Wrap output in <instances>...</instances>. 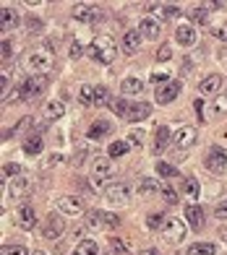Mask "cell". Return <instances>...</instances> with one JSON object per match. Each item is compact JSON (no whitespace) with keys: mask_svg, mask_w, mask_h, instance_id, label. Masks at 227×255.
<instances>
[{"mask_svg":"<svg viewBox=\"0 0 227 255\" xmlns=\"http://www.w3.org/2000/svg\"><path fill=\"white\" fill-rule=\"evenodd\" d=\"M73 255H99V245H97L94 240H81L76 245Z\"/></svg>","mask_w":227,"mask_h":255,"instance_id":"30","label":"cell"},{"mask_svg":"<svg viewBox=\"0 0 227 255\" xmlns=\"http://www.w3.org/2000/svg\"><path fill=\"white\" fill-rule=\"evenodd\" d=\"M141 89H144V81L136 78V76H128V78H123V84H120V94L123 97H133V94H139Z\"/></svg>","mask_w":227,"mask_h":255,"instance_id":"24","label":"cell"},{"mask_svg":"<svg viewBox=\"0 0 227 255\" xmlns=\"http://www.w3.org/2000/svg\"><path fill=\"white\" fill-rule=\"evenodd\" d=\"M183 193L188 195V198H199V195H201L199 180H196V177H186V180H183Z\"/></svg>","mask_w":227,"mask_h":255,"instance_id":"31","label":"cell"},{"mask_svg":"<svg viewBox=\"0 0 227 255\" xmlns=\"http://www.w3.org/2000/svg\"><path fill=\"white\" fill-rule=\"evenodd\" d=\"M42 148H44V141H42V135H29L26 141H24V154L26 156H39L42 154Z\"/></svg>","mask_w":227,"mask_h":255,"instance_id":"25","label":"cell"},{"mask_svg":"<svg viewBox=\"0 0 227 255\" xmlns=\"http://www.w3.org/2000/svg\"><path fill=\"white\" fill-rule=\"evenodd\" d=\"M102 224H105V227H118L120 219L115 214H110V211H102Z\"/></svg>","mask_w":227,"mask_h":255,"instance_id":"45","label":"cell"},{"mask_svg":"<svg viewBox=\"0 0 227 255\" xmlns=\"http://www.w3.org/2000/svg\"><path fill=\"white\" fill-rule=\"evenodd\" d=\"M170 57H173V47H170V44H162L160 52H157V60H160V63H167Z\"/></svg>","mask_w":227,"mask_h":255,"instance_id":"47","label":"cell"},{"mask_svg":"<svg viewBox=\"0 0 227 255\" xmlns=\"http://www.w3.org/2000/svg\"><path fill=\"white\" fill-rule=\"evenodd\" d=\"M180 91H183V81H180V78L167 81L165 86H160V89L154 91L157 104H170V102H175V99L180 97Z\"/></svg>","mask_w":227,"mask_h":255,"instance_id":"6","label":"cell"},{"mask_svg":"<svg viewBox=\"0 0 227 255\" xmlns=\"http://www.w3.org/2000/svg\"><path fill=\"white\" fill-rule=\"evenodd\" d=\"M29 188H31V182H29V177H26V175H24V177H16V180H10L8 195H10V198H24Z\"/></svg>","mask_w":227,"mask_h":255,"instance_id":"22","label":"cell"},{"mask_svg":"<svg viewBox=\"0 0 227 255\" xmlns=\"http://www.w3.org/2000/svg\"><path fill=\"white\" fill-rule=\"evenodd\" d=\"M175 39H178V44H183V47H191V44H196V29L191 24H180L175 29Z\"/></svg>","mask_w":227,"mask_h":255,"instance_id":"19","label":"cell"},{"mask_svg":"<svg viewBox=\"0 0 227 255\" xmlns=\"http://www.w3.org/2000/svg\"><path fill=\"white\" fill-rule=\"evenodd\" d=\"M110 133V123L107 120H97V123H92L89 125V138H92V141H99V138H105Z\"/></svg>","mask_w":227,"mask_h":255,"instance_id":"26","label":"cell"},{"mask_svg":"<svg viewBox=\"0 0 227 255\" xmlns=\"http://www.w3.org/2000/svg\"><path fill=\"white\" fill-rule=\"evenodd\" d=\"M16 224H18L21 229L31 232L34 227H37V211H34L31 206H21L18 211H16Z\"/></svg>","mask_w":227,"mask_h":255,"instance_id":"15","label":"cell"},{"mask_svg":"<svg viewBox=\"0 0 227 255\" xmlns=\"http://www.w3.org/2000/svg\"><path fill=\"white\" fill-rule=\"evenodd\" d=\"M141 31L139 29H128L126 34H123V52L126 55H133L136 50H139V44H141Z\"/></svg>","mask_w":227,"mask_h":255,"instance_id":"18","label":"cell"},{"mask_svg":"<svg viewBox=\"0 0 227 255\" xmlns=\"http://www.w3.org/2000/svg\"><path fill=\"white\" fill-rule=\"evenodd\" d=\"M10 55H13V44H10L8 39H3V60H8Z\"/></svg>","mask_w":227,"mask_h":255,"instance_id":"53","label":"cell"},{"mask_svg":"<svg viewBox=\"0 0 227 255\" xmlns=\"http://www.w3.org/2000/svg\"><path fill=\"white\" fill-rule=\"evenodd\" d=\"M3 255H29V250L24 245H10V248L5 245L3 248Z\"/></svg>","mask_w":227,"mask_h":255,"instance_id":"44","label":"cell"},{"mask_svg":"<svg viewBox=\"0 0 227 255\" xmlns=\"http://www.w3.org/2000/svg\"><path fill=\"white\" fill-rule=\"evenodd\" d=\"M149 81H152V84H154L157 89H160V86H165V84H167V73H165V71H154V73L149 76Z\"/></svg>","mask_w":227,"mask_h":255,"instance_id":"41","label":"cell"},{"mask_svg":"<svg viewBox=\"0 0 227 255\" xmlns=\"http://www.w3.org/2000/svg\"><path fill=\"white\" fill-rule=\"evenodd\" d=\"M214 253H217V245H214V242H194L186 255H214Z\"/></svg>","mask_w":227,"mask_h":255,"instance_id":"27","label":"cell"},{"mask_svg":"<svg viewBox=\"0 0 227 255\" xmlns=\"http://www.w3.org/2000/svg\"><path fill=\"white\" fill-rule=\"evenodd\" d=\"M157 175L170 180V177H178V169L173 164H167V161H157Z\"/></svg>","mask_w":227,"mask_h":255,"instance_id":"37","label":"cell"},{"mask_svg":"<svg viewBox=\"0 0 227 255\" xmlns=\"http://www.w3.org/2000/svg\"><path fill=\"white\" fill-rule=\"evenodd\" d=\"M0 18H3V29H5V31H8V29H16V24H18L16 10L10 8V5H3V8H0Z\"/></svg>","mask_w":227,"mask_h":255,"instance_id":"29","label":"cell"},{"mask_svg":"<svg viewBox=\"0 0 227 255\" xmlns=\"http://www.w3.org/2000/svg\"><path fill=\"white\" fill-rule=\"evenodd\" d=\"M214 112H217V115L227 112V94H220L217 99H214Z\"/></svg>","mask_w":227,"mask_h":255,"instance_id":"43","label":"cell"},{"mask_svg":"<svg viewBox=\"0 0 227 255\" xmlns=\"http://www.w3.org/2000/svg\"><path fill=\"white\" fill-rule=\"evenodd\" d=\"M42 26H44V24H42L37 16H29V18H26V31H29V34H39Z\"/></svg>","mask_w":227,"mask_h":255,"instance_id":"40","label":"cell"},{"mask_svg":"<svg viewBox=\"0 0 227 255\" xmlns=\"http://www.w3.org/2000/svg\"><path fill=\"white\" fill-rule=\"evenodd\" d=\"M86 224L89 227H105L102 224V211H89L86 214Z\"/></svg>","mask_w":227,"mask_h":255,"instance_id":"42","label":"cell"},{"mask_svg":"<svg viewBox=\"0 0 227 255\" xmlns=\"http://www.w3.org/2000/svg\"><path fill=\"white\" fill-rule=\"evenodd\" d=\"M3 175L10 177V180H16V177H24V167L16 164V161H8V164L3 167Z\"/></svg>","mask_w":227,"mask_h":255,"instance_id":"35","label":"cell"},{"mask_svg":"<svg viewBox=\"0 0 227 255\" xmlns=\"http://www.w3.org/2000/svg\"><path fill=\"white\" fill-rule=\"evenodd\" d=\"M110 177H112V161H110L107 156L94 159V164H92V185H94V188L107 185Z\"/></svg>","mask_w":227,"mask_h":255,"instance_id":"4","label":"cell"},{"mask_svg":"<svg viewBox=\"0 0 227 255\" xmlns=\"http://www.w3.org/2000/svg\"><path fill=\"white\" fill-rule=\"evenodd\" d=\"M162 195H165V201H167V203H178V193L170 188V185H165V188H162Z\"/></svg>","mask_w":227,"mask_h":255,"instance_id":"49","label":"cell"},{"mask_svg":"<svg viewBox=\"0 0 227 255\" xmlns=\"http://www.w3.org/2000/svg\"><path fill=\"white\" fill-rule=\"evenodd\" d=\"M165 224H167V219H165V214H160V211L146 216V227H149L152 232H157V229L162 232V229H165Z\"/></svg>","mask_w":227,"mask_h":255,"instance_id":"33","label":"cell"},{"mask_svg":"<svg viewBox=\"0 0 227 255\" xmlns=\"http://www.w3.org/2000/svg\"><path fill=\"white\" fill-rule=\"evenodd\" d=\"M110 107H112V112H115L118 118L128 120V110H131V104H128L126 99H112V102H110Z\"/></svg>","mask_w":227,"mask_h":255,"instance_id":"34","label":"cell"},{"mask_svg":"<svg viewBox=\"0 0 227 255\" xmlns=\"http://www.w3.org/2000/svg\"><path fill=\"white\" fill-rule=\"evenodd\" d=\"M222 237H225V240H227V232H222Z\"/></svg>","mask_w":227,"mask_h":255,"instance_id":"57","label":"cell"},{"mask_svg":"<svg viewBox=\"0 0 227 255\" xmlns=\"http://www.w3.org/2000/svg\"><path fill=\"white\" fill-rule=\"evenodd\" d=\"M110 102V89L107 86H94V107H102V104Z\"/></svg>","mask_w":227,"mask_h":255,"instance_id":"36","label":"cell"},{"mask_svg":"<svg viewBox=\"0 0 227 255\" xmlns=\"http://www.w3.org/2000/svg\"><path fill=\"white\" fill-rule=\"evenodd\" d=\"M165 185L157 180V177H141L139 182H136V195H141V198H149V195H157L162 193Z\"/></svg>","mask_w":227,"mask_h":255,"instance_id":"12","label":"cell"},{"mask_svg":"<svg viewBox=\"0 0 227 255\" xmlns=\"http://www.w3.org/2000/svg\"><path fill=\"white\" fill-rule=\"evenodd\" d=\"M55 208H58L60 216H81L84 214L81 198H73V195H60V198L55 201Z\"/></svg>","mask_w":227,"mask_h":255,"instance_id":"7","label":"cell"},{"mask_svg":"<svg viewBox=\"0 0 227 255\" xmlns=\"http://www.w3.org/2000/svg\"><path fill=\"white\" fill-rule=\"evenodd\" d=\"M128 148H131L128 141H112V143L107 146V156H110V159H120V156L128 154Z\"/></svg>","mask_w":227,"mask_h":255,"instance_id":"28","label":"cell"},{"mask_svg":"<svg viewBox=\"0 0 227 255\" xmlns=\"http://www.w3.org/2000/svg\"><path fill=\"white\" fill-rule=\"evenodd\" d=\"M60 159H63V156H50V159H44V169H47V167H52V164H58Z\"/></svg>","mask_w":227,"mask_h":255,"instance_id":"54","label":"cell"},{"mask_svg":"<svg viewBox=\"0 0 227 255\" xmlns=\"http://www.w3.org/2000/svg\"><path fill=\"white\" fill-rule=\"evenodd\" d=\"M170 143H173V130H170L167 125H157V130H154V154H162Z\"/></svg>","mask_w":227,"mask_h":255,"instance_id":"16","label":"cell"},{"mask_svg":"<svg viewBox=\"0 0 227 255\" xmlns=\"http://www.w3.org/2000/svg\"><path fill=\"white\" fill-rule=\"evenodd\" d=\"M222 84H225V78H222L220 73H212V76H207V78L199 84V94H201V97H217L220 89H222Z\"/></svg>","mask_w":227,"mask_h":255,"instance_id":"11","label":"cell"},{"mask_svg":"<svg viewBox=\"0 0 227 255\" xmlns=\"http://www.w3.org/2000/svg\"><path fill=\"white\" fill-rule=\"evenodd\" d=\"M141 255H162V253L154 250V248H146V250H141Z\"/></svg>","mask_w":227,"mask_h":255,"instance_id":"55","label":"cell"},{"mask_svg":"<svg viewBox=\"0 0 227 255\" xmlns=\"http://www.w3.org/2000/svg\"><path fill=\"white\" fill-rule=\"evenodd\" d=\"M162 237L170 240V242H180L186 237V222H180V219H167V224L162 229Z\"/></svg>","mask_w":227,"mask_h":255,"instance_id":"13","label":"cell"},{"mask_svg":"<svg viewBox=\"0 0 227 255\" xmlns=\"http://www.w3.org/2000/svg\"><path fill=\"white\" fill-rule=\"evenodd\" d=\"M207 167L212 172H222L227 167V151H225V148H220V146L209 148V151H207Z\"/></svg>","mask_w":227,"mask_h":255,"instance_id":"14","label":"cell"},{"mask_svg":"<svg viewBox=\"0 0 227 255\" xmlns=\"http://www.w3.org/2000/svg\"><path fill=\"white\" fill-rule=\"evenodd\" d=\"M110 245H112V250H115V253H128V250H131V245H128V242H123V240H115V237L110 240Z\"/></svg>","mask_w":227,"mask_h":255,"instance_id":"48","label":"cell"},{"mask_svg":"<svg viewBox=\"0 0 227 255\" xmlns=\"http://www.w3.org/2000/svg\"><path fill=\"white\" fill-rule=\"evenodd\" d=\"M196 138H199V130L194 125H180L178 130L173 133V143L178 146V148H191L196 143Z\"/></svg>","mask_w":227,"mask_h":255,"instance_id":"8","label":"cell"},{"mask_svg":"<svg viewBox=\"0 0 227 255\" xmlns=\"http://www.w3.org/2000/svg\"><path fill=\"white\" fill-rule=\"evenodd\" d=\"M34 255H44V253H34Z\"/></svg>","mask_w":227,"mask_h":255,"instance_id":"58","label":"cell"},{"mask_svg":"<svg viewBox=\"0 0 227 255\" xmlns=\"http://www.w3.org/2000/svg\"><path fill=\"white\" fill-rule=\"evenodd\" d=\"M86 55L92 57L94 63H102V65H110L115 60V42L110 37H94V42L86 47Z\"/></svg>","mask_w":227,"mask_h":255,"instance_id":"1","label":"cell"},{"mask_svg":"<svg viewBox=\"0 0 227 255\" xmlns=\"http://www.w3.org/2000/svg\"><path fill=\"white\" fill-rule=\"evenodd\" d=\"M186 222L199 232V229L204 227V208H201V206H196V203L186 206Z\"/></svg>","mask_w":227,"mask_h":255,"instance_id":"21","label":"cell"},{"mask_svg":"<svg viewBox=\"0 0 227 255\" xmlns=\"http://www.w3.org/2000/svg\"><path fill=\"white\" fill-rule=\"evenodd\" d=\"M63 229H65L63 216H60V214H50L47 219H44V224H42V237H47V240H58V237L63 235Z\"/></svg>","mask_w":227,"mask_h":255,"instance_id":"9","label":"cell"},{"mask_svg":"<svg viewBox=\"0 0 227 255\" xmlns=\"http://www.w3.org/2000/svg\"><path fill=\"white\" fill-rule=\"evenodd\" d=\"M131 195H133V185L131 182H115V185H107L105 201L112 208H120V206H128L131 203Z\"/></svg>","mask_w":227,"mask_h":255,"instance_id":"3","label":"cell"},{"mask_svg":"<svg viewBox=\"0 0 227 255\" xmlns=\"http://www.w3.org/2000/svg\"><path fill=\"white\" fill-rule=\"evenodd\" d=\"M73 18L81 21V24H94L99 18V5L94 3H76L73 5Z\"/></svg>","mask_w":227,"mask_h":255,"instance_id":"10","label":"cell"},{"mask_svg":"<svg viewBox=\"0 0 227 255\" xmlns=\"http://www.w3.org/2000/svg\"><path fill=\"white\" fill-rule=\"evenodd\" d=\"M128 143L136 146V148H141V146H144V130H141V128H136V130L128 133Z\"/></svg>","mask_w":227,"mask_h":255,"instance_id":"39","label":"cell"},{"mask_svg":"<svg viewBox=\"0 0 227 255\" xmlns=\"http://www.w3.org/2000/svg\"><path fill=\"white\" fill-rule=\"evenodd\" d=\"M214 214H217V219L227 222V201H220V203H217V208H214Z\"/></svg>","mask_w":227,"mask_h":255,"instance_id":"50","label":"cell"},{"mask_svg":"<svg viewBox=\"0 0 227 255\" xmlns=\"http://www.w3.org/2000/svg\"><path fill=\"white\" fill-rule=\"evenodd\" d=\"M160 13H162V18H175V16H180V5L165 3V5H160Z\"/></svg>","mask_w":227,"mask_h":255,"instance_id":"38","label":"cell"},{"mask_svg":"<svg viewBox=\"0 0 227 255\" xmlns=\"http://www.w3.org/2000/svg\"><path fill=\"white\" fill-rule=\"evenodd\" d=\"M194 110H196V115H199V120H204V97H196V102H194Z\"/></svg>","mask_w":227,"mask_h":255,"instance_id":"52","label":"cell"},{"mask_svg":"<svg viewBox=\"0 0 227 255\" xmlns=\"http://www.w3.org/2000/svg\"><path fill=\"white\" fill-rule=\"evenodd\" d=\"M68 55H71V57H73V60H78V57H81V55H84V50H81V44H78L76 39L71 42V50H68Z\"/></svg>","mask_w":227,"mask_h":255,"instance_id":"51","label":"cell"},{"mask_svg":"<svg viewBox=\"0 0 227 255\" xmlns=\"http://www.w3.org/2000/svg\"><path fill=\"white\" fill-rule=\"evenodd\" d=\"M152 115V104L149 102H136V104H131V110H128V120L131 123H141V120H146Z\"/></svg>","mask_w":227,"mask_h":255,"instance_id":"20","label":"cell"},{"mask_svg":"<svg viewBox=\"0 0 227 255\" xmlns=\"http://www.w3.org/2000/svg\"><path fill=\"white\" fill-rule=\"evenodd\" d=\"M8 94V76H3V97Z\"/></svg>","mask_w":227,"mask_h":255,"instance_id":"56","label":"cell"},{"mask_svg":"<svg viewBox=\"0 0 227 255\" xmlns=\"http://www.w3.org/2000/svg\"><path fill=\"white\" fill-rule=\"evenodd\" d=\"M24 68L31 76H47V71L52 68V55L47 50H31L24 57Z\"/></svg>","mask_w":227,"mask_h":255,"instance_id":"2","label":"cell"},{"mask_svg":"<svg viewBox=\"0 0 227 255\" xmlns=\"http://www.w3.org/2000/svg\"><path fill=\"white\" fill-rule=\"evenodd\" d=\"M47 86H50V78L47 76H29L26 81H24V86H21V91H24V99H37V97H42L44 91H47Z\"/></svg>","mask_w":227,"mask_h":255,"instance_id":"5","label":"cell"},{"mask_svg":"<svg viewBox=\"0 0 227 255\" xmlns=\"http://www.w3.org/2000/svg\"><path fill=\"white\" fill-rule=\"evenodd\" d=\"M139 31H141L144 39H157V37L162 34V24H160L157 18H149V16H146V18H141Z\"/></svg>","mask_w":227,"mask_h":255,"instance_id":"17","label":"cell"},{"mask_svg":"<svg viewBox=\"0 0 227 255\" xmlns=\"http://www.w3.org/2000/svg\"><path fill=\"white\" fill-rule=\"evenodd\" d=\"M78 102H81L84 107H92L94 104V86L92 84H84L81 89H78Z\"/></svg>","mask_w":227,"mask_h":255,"instance_id":"32","label":"cell"},{"mask_svg":"<svg viewBox=\"0 0 227 255\" xmlns=\"http://www.w3.org/2000/svg\"><path fill=\"white\" fill-rule=\"evenodd\" d=\"M212 34H214V37H217L220 42H227V21H222V26H220V24L214 26V29H212Z\"/></svg>","mask_w":227,"mask_h":255,"instance_id":"46","label":"cell"},{"mask_svg":"<svg viewBox=\"0 0 227 255\" xmlns=\"http://www.w3.org/2000/svg\"><path fill=\"white\" fill-rule=\"evenodd\" d=\"M63 112H65V104H63L60 99L47 102V104H44V110H42L44 120H60V118H63Z\"/></svg>","mask_w":227,"mask_h":255,"instance_id":"23","label":"cell"}]
</instances>
